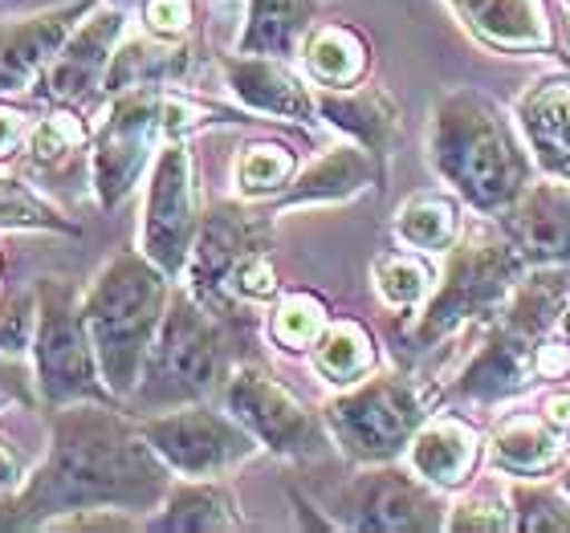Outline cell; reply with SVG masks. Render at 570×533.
Segmentation results:
<instances>
[{
    "mask_svg": "<svg viewBox=\"0 0 570 533\" xmlns=\"http://www.w3.org/2000/svg\"><path fill=\"white\" fill-rule=\"evenodd\" d=\"M167 497V464L139 427L122 415L70 403L53 424L46 468L21 497L4 505L0 525H46L58 513L95 510H155Z\"/></svg>",
    "mask_w": 570,
    "mask_h": 533,
    "instance_id": "cell-1",
    "label": "cell"
},
{
    "mask_svg": "<svg viewBox=\"0 0 570 533\" xmlns=\"http://www.w3.org/2000/svg\"><path fill=\"white\" fill-rule=\"evenodd\" d=\"M424 142L432 171L481 216H501L534 184V164L505 110L473 86H452L432 102Z\"/></svg>",
    "mask_w": 570,
    "mask_h": 533,
    "instance_id": "cell-2",
    "label": "cell"
},
{
    "mask_svg": "<svg viewBox=\"0 0 570 533\" xmlns=\"http://www.w3.org/2000/svg\"><path fill=\"white\" fill-rule=\"evenodd\" d=\"M570 314V265H530L513 285L498 322L481 343L469 367L452 383V399L493 407L530 392L542 375L547 346L559 338L562 318Z\"/></svg>",
    "mask_w": 570,
    "mask_h": 533,
    "instance_id": "cell-3",
    "label": "cell"
},
{
    "mask_svg": "<svg viewBox=\"0 0 570 533\" xmlns=\"http://www.w3.org/2000/svg\"><path fill=\"white\" fill-rule=\"evenodd\" d=\"M164 314L167 273L147 253L142 257L122 253L95 277L82 302V318L110 395H127L139 387L142 358L151 355Z\"/></svg>",
    "mask_w": 570,
    "mask_h": 533,
    "instance_id": "cell-4",
    "label": "cell"
},
{
    "mask_svg": "<svg viewBox=\"0 0 570 533\" xmlns=\"http://www.w3.org/2000/svg\"><path fill=\"white\" fill-rule=\"evenodd\" d=\"M525 269L530 265L522 249L510 240L498 216H481L476 225L461 228L456 245L449 249L436 294H428L412 322V346L432 351L440 338L456 334L469 322L498 318V309L505 306V297L522 282Z\"/></svg>",
    "mask_w": 570,
    "mask_h": 533,
    "instance_id": "cell-5",
    "label": "cell"
},
{
    "mask_svg": "<svg viewBox=\"0 0 570 533\" xmlns=\"http://www.w3.org/2000/svg\"><path fill=\"white\" fill-rule=\"evenodd\" d=\"M428 395L404 375H367L326 403L334 440L358 464H387L412 444L428 420Z\"/></svg>",
    "mask_w": 570,
    "mask_h": 533,
    "instance_id": "cell-6",
    "label": "cell"
},
{
    "mask_svg": "<svg viewBox=\"0 0 570 533\" xmlns=\"http://www.w3.org/2000/svg\"><path fill=\"white\" fill-rule=\"evenodd\" d=\"M37 383L53 407L70 403H107L110 387L98 371L95 343L86 330L82 309L73 306L70 285L46 282L37 289V326H33Z\"/></svg>",
    "mask_w": 570,
    "mask_h": 533,
    "instance_id": "cell-7",
    "label": "cell"
},
{
    "mask_svg": "<svg viewBox=\"0 0 570 533\" xmlns=\"http://www.w3.org/2000/svg\"><path fill=\"white\" fill-rule=\"evenodd\" d=\"M338 525L363 533H436L449 530V501L416 468L371 464L338 493Z\"/></svg>",
    "mask_w": 570,
    "mask_h": 533,
    "instance_id": "cell-8",
    "label": "cell"
},
{
    "mask_svg": "<svg viewBox=\"0 0 570 533\" xmlns=\"http://www.w3.org/2000/svg\"><path fill=\"white\" fill-rule=\"evenodd\" d=\"M139 432L167 468H176L191 481H208L257 452V436L249 427L240 420H225L220 412H208V407L155 415V420H142Z\"/></svg>",
    "mask_w": 570,
    "mask_h": 533,
    "instance_id": "cell-9",
    "label": "cell"
},
{
    "mask_svg": "<svg viewBox=\"0 0 570 533\" xmlns=\"http://www.w3.org/2000/svg\"><path fill=\"white\" fill-rule=\"evenodd\" d=\"M159 135H164V90L159 86L122 90L95 139V191L102 208H115L139 184Z\"/></svg>",
    "mask_w": 570,
    "mask_h": 533,
    "instance_id": "cell-10",
    "label": "cell"
},
{
    "mask_svg": "<svg viewBox=\"0 0 570 533\" xmlns=\"http://www.w3.org/2000/svg\"><path fill=\"white\" fill-rule=\"evenodd\" d=\"M228 415L249 427L257 444H265L277 456L294 461H314L326 452V432L314 415L302 407V399L285 392L274 375L262 367H237L225 387Z\"/></svg>",
    "mask_w": 570,
    "mask_h": 533,
    "instance_id": "cell-11",
    "label": "cell"
},
{
    "mask_svg": "<svg viewBox=\"0 0 570 533\" xmlns=\"http://www.w3.org/2000/svg\"><path fill=\"white\" fill-rule=\"evenodd\" d=\"M225 371V338L208 306L196 294H176L167 302L164 326L151 346V375L171 395L213 392Z\"/></svg>",
    "mask_w": 570,
    "mask_h": 533,
    "instance_id": "cell-12",
    "label": "cell"
},
{
    "mask_svg": "<svg viewBox=\"0 0 570 533\" xmlns=\"http://www.w3.org/2000/svg\"><path fill=\"white\" fill-rule=\"evenodd\" d=\"M200 220H196V184H191V155L184 142H167L151 167V188L142 208V253L167 277H176L191 257Z\"/></svg>",
    "mask_w": 570,
    "mask_h": 533,
    "instance_id": "cell-13",
    "label": "cell"
},
{
    "mask_svg": "<svg viewBox=\"0 0 570 533\" xmlns=\"http://www.w3.org/2000/svg\"><path fill=\"white\" fill-rule=\"evenodd\" d=\"M265 233H269L265 220H253V216L237 213V208H213L204 216L188 257L191 294L200 297L204 306L220 302L228 273L237 269L240 257H249L253 249H265Z\"/></svg>",
    "mask_w": 570,
    "mask_h": 533,
    "instance_id": "cell-14",
    "label": "cell"
},
{
    "mask_svg": "<svg viewBox=\"0 0 570 533\" xmlns=\"http://www.w3.org/2000/svg\"><path fill=\"white\" fill-rule=\"evenodd\" d=\"M498 220L525 265H570V184H530Z\"/></svg>",
    "mask_w": 570,
    "mask_h": 533,
    "instance_id": "cell-15",
    "label": "cell"
},
{
    "mask_svg": "<svg viewBox=\"0 0 570 533\" xmlns=\"http://www.w3.org/2000/svg\"><path fill=\"white\" fill-rule=\"evenodd\" d=\"M481 452H485V440L473 427V420L440 412L420 424V432L407 444V461L428 485L449 493V488H464L473 481L481 468Z\"/></svg>",
    "mask_w": 570,
    "mask_h": 533,
    "instance_id": "cell-16",
    "label": "cell"
},
{
    "mask_svg": "<svg viewBox=\"0 0 570 533\" xmlns=\"http://www.w3.org/2000/svg\"><path fill=\"white\" fill-rule=\"evenodd\" d=\"M525 147L550 179L570 184V78H542L513 102Z\"/></svg>",
    "mask_w": 570,
    "mask_h": 533,
    "instance_id": "cell-17",
    "label": "cell"
},
{
    "mask_svg": "<svg viewBox=\"0 0 570 533\" xmlns=\"http://www.w3.org/2000/svg\"><path fill=\"white\" fill-rule=\"evenodd\" d=\"M449 4L469 24V33L481 37L489 49H501V53L554 49L547 0H449Z\"/></svg>",
    "mask_w": 570,
    "mask_h": 533,
    "instance_id": "cell-18",
    "label": "cell"
},
{
    "mask_svg": "<svg viewBox=\"0 0 570 533\" xmlns=\"http://www.w3.org/2000/svg\"><path fill=\"white\" fill-rule=\"evenodd\" d=\"M318 98V115L331 127L346 131L358 147H367L383 167L395 155V142L404 131V115L395 107V98L380 86H363V90H322Z\"/></svg>",
    "mask_w": 570,
    "mask_h": 533,
    "instance_id": "cell-19",
    "label": "cell"
},
{
    "mask_svg": "<svg viewBox=\"0 0 570 533\" xmlns=\"http://www.w3.org/2000/svg\"><path fill=\"white\" fill-rule=\"evenodd\" d=\"M119 33H122V9H102L82 29H73L46 70L49 95L82 98L90 86H98V78H107V66L115 58Z\"/></svg>",
    "mask_w": 570,
    "mask_h": 533,
    "instance_id": "cell-20",
    "label": "cell"
},
{
    "mask_svg": "<svg viewBox=\"0 0 570 533\" xmlns=\"http://www.w3.org/2000/svg\"><path fill=\"white\" fill-rule=\"evenodd\" d=\"M383 179V164L367 147H334L309 164L297 179H289V188L277 196V213H289V208H309V204H343L358 191H367L371 184Z\"/></svg>",
    "mask_w": 570,
    "mask_h": 533,
    "instance_id": "cell-21",
    "label": "cell"
},
{
    "mask_svg": "<svg viewBox=\"0 0 570 533\" xmlns=\"http://www.w3.org/2000/svg\"><path fill=\"white\" fill-rule=\"evenodd\" d=\"M570 452V432H562L547 412H518L489 432V456L510 476H547L562 468Z\"/></svg>",
    "mask_w": 570,
    "mask_h": 533,
    "instance_id": "cell-22",
    "label": "cell"
},
{
    "mask_svg": "<svg viewBox=\"0 0 570 533\" xmlns=\"http://www.w3.org/2000/svg\"><path fill=\"white\" fill-rule=\"evenodd\" d=\"M225 78H228V86H233V95L249 110H257V115L309 122L314 110H318V98L309 95L306 86L297 82L277 58H257V53L225 58Z\"/></svg>",
    "mask_w": 570,
    "mask_h": 533,
    "instance_id": "cell-23",
    "label": "cell"
},
{
    "mask_svg": "<svg viewBox=\"0 0 570 533\" xmlns=\"http://www.w3.org/2000/svg\"><path fill=\"white\" fill-rule=\"evenodd\" d=\"M95 0H78V4H66L58 12H46V17H33V21L21 24H4L0 29V86H21L24 78H33L46 61H53L66 37L73 33V24L90 9Z\"/></svg>",
    "mask_w": 570,
    "mask_h": 533,
    "instance_id": "cell-24",
    "label": "cell"
},
{
    "mask_svg": "<svg viewBox=\"0 0 570 533\" xmlns=\"http://www.w3.org/2000/svg\"><path fill=\"white\" fill-rule=\"evenodd\" d=\"M380 367V346L367 334V326L343 318L326 322V330L314 343V371L334 387H355Z\"/></svg>",
    "mask_w": 570,
    "mask_h": 533,
    "instance_id": "cell-25",
    "label": "cell"
},
{
    "mask_svg": "<svg viewBox=\"0 0 570 533\" xmlns=\"http://www.w3.org/2000/svg\"><path fill=\"white\" fill-rule=\"evenodd\" d=\"M314 17V0H249V24L240 33V53L289 58Z\"/></svg>",
    "mask_w": 570,
    "mask_h": 533,
    "instance_id": "cell-26",
    "label": "cell"
},
{
    "mask_svg": "<svg viewBox=\"0 0 570 533\" xmlns=\"http://www.w3.org/2000/svg\"><path fill=\"white\" fill-rule=\"evenodd\" d=\"M240 513L233 493L220 485H184L167 488L164 513L151 522V530H184V533H213L240 530Z\"/></svg>",
    "mask_w": 570,
    "mask_h": 533,
    "instance_id": "cell-27",
    "label": "cell"
},
{
    "mask_svg": "<svg viewBox=\"0 0 570 533\" xmlns=\"http://www.w3.org/2000/svg\"><path fill=\"white\" fill-rule=\"evenodd\" d=\"M395 237L407 249L420 253H449L461 237V204L444 191H420L395 213Z\"/></svg>",
    "mask_w": 570,
    "mask_h": 533,
    "instance_id": "cell-28",
    "label": "cell"
},
{
    "mask_svg": "<svg viewBox=\"0 0 570 533\" xmlns=\"http://www.w3.org/2000/svg\"><path fill=\"white\" fill-rule=\"evenodd\" d=\"M367 41L351 24H322L306 37V66L322 86L346 90L367 73Z\"/></svg>",
    "mask_w": 570,
    "mask_h": 533,
    "instance_id": "cell-29",
    "label": "cell"
},
{
    "mask_svg": "<svg viewBox=\"0 0 570 533\" xmlns=\"http://www.w3.org/2000/svg\"><path fill=\"white\" fill-rule=\"evenodd\" d=\"M191 53L184 46H155V41H131L122 46L107 66V86L110 95H122V90H142V86H164L184 78Z\"/></svg>",
    "mask_w": 570,
    "mask_h": 533,
    "instance_id": "cell-30",
    "label": "cell"
},
{
    "mask_svg": "<svg viewBox=\"0 0 570 533\" xmlns=\"http://www.w3.org/2000/svg\"><path fill=\"white\" fill-rule=\"evenodd\" d=\"M510 510L518 533H567L570 530V497L567 488H550L538 476L513 481L510 485Z\"/></svg>",
    "mask_w": 570,
    "mask_h": 533,
    "instance_id": "cell-31",
    "label": "cell"
},
{
    "mask_svg": "<svg viewBox=\"0 0 570 533\" xmlns=\"http://www.w3.org/2000/svg\"><path fill=\"white\" fill-rule=\"evenodd\" d=\"M294 151L282 147V142H253L245 147L237 159V188L245 200H265V196H277L282 188H289L294 179Z\"/></svg>",
    "mask_w": 570,
    "mask_h": 533,
    "instance_id": "cell-32",
    "label": "cell"
},
{
    "mask_svg": "<svg viewBox=\"0 0 570 533\" xmlns=\"http://www.w3.org/2000/svg\"><path fill=\"white\" fill-rule=\"evenodd\" d=\"M375 289H380L383 306L416 309L432 294V269L412 253H387L375 261Z\"/></svg>",
    "mask_w": 570,
    "mask_h": 533,
    "instance_id": "cell-33",
    "label": "cell"
},
{
    "mask_svg": "<svg viewBox=\"0 0 570 533\" xmlns=\"http://www.w3.org/2000/svg\"><path fill=\"white\" fill-rule=\"evenodd\" d=\"M274 343L285 351H309L326 330V302L314 294H289L274 314Z\"/></svg>",
    "mask_w": 570,
    "mask_h": 533,
    "instance_id": "cell-34",
    "label": "cell"
},
{
    "mask_svg": "<svg viewBox=\"0 0 570 533\" xmlns=\"http://www.w3.org/2000/svg\"><path fill=\"white\" fill-rule=\"evenodd\" d=\"M0 225L4 228H58V233H78L70 220H61L41 196L24 188L21 179H0Z\"/></svg>",
    "mask_w": 570,
    "mask_h": 533,
    "instance_id": "cell-35",
    "label": "cell"
},
{
    "mask_svg": "<svg viewBox=\"0 0 570 533\" xmlns=\"http://www.w3.org/2000/svg\"><path fill=\"white\" fill-rule=\"evenodd\" d=\"M449 530L452 533H469V530H513V510L510 501L498 497V493H473V497L456 501L449 510Z\"/></svg>",
    "mask_w": 570,
    "mask_h": 533,
    "instance_id": "cell-36",
    "label": "cell"
},
{
    "mask_svg": "<svg viewBox=\"0 0 570 533\" xmlns=\"http://www.w3.org/2000/svg\"><path fill=\"white\" fill-rule=\"evenodd\" d=\"M78 139H82V127H78L70 115H49V119L33 131V139H29V155L46 167L61 164V159L78 147Z\"/></svg>",
    "mask_w": 570,
    "mask_h": 533,
    "instance_id": "cell-37",
    "label": "cell"
},
{
    "mask_svg": "<svg viewBox=\"0 0 570 533\" xmlns=\"http://www.w3.org/2000/svg\"><path fill=\"white\" fill-rule=\"evenodd\" d=\"M228 289L237 297H249V302H265V297L277 294V269L269 265V253L253 249L249 257H240L237 269L228 273Z\"/></svg>",
    "mask_w": 570,
    "mask_h": 533,
    "instance_id": "cell-38",
    "label": "cell"
},
{
    "mask_svg": "<svg viewBox=\"0 0 570 533\" xmlns=\"http://www.w3.org/2000/svg\"><path fill=\"white\" fill-rule=\"evenodd\" d=\"M142 21L155 37H184L191 24V0H142Z\"/></svg>",
    "mask_w": 570,
    "mask_h": 533,
    "instance_id": "cell-39",
    "label": "cell"
},
{
    "mask_svg": "<svg viewBox=\"0 0 570 533\" xmlns=\"http://www.w3.org/2000/svg\"><path fill=\"white\" fill-rule=\"evenodd\" d=\"M29 302H17L12 309H0V351H21L29 343V326H33V314H29Z\"/></svg>",
    "mask_w": 570,
    "mask_h": 533,
    "instance_id": "cell-40",
    "label": "cell"
},
{
    "mask_svg": "<svg viewBox=\"0 0 570 533\" xmlns=\"http://www.w3.org/2000/svg\"><path fill=\"white\" fill-rule=\"evenodd\" d=\"M21 115H17V110H0V151H4V147H12V142H17V135H21Z\"/></svg>",
    "mask_w": 570,
    "mask_h": 533,
    "instance_id": "cell-41",
    "label": "cell"
},
{
    "mask_svg": "<svg viewBox=\"0 0 570 533\" xmlns=\"http://www.w3.org/2000/svg\"><path fill=\"white\" fill-rule=\"evenodd\" d=\"M12 481H17V464H12L9 456L0 452V488H9Z\"/></svg>",
    "mask_w": 570,
    "mask_h": 533,
    "instance_id": "cell-42",
    "label": "cell"
},
{
    "mask_svg": "<svg viewBox=\"0 0 570 533\" xmlns=\"http://www.w3.org/2000/svg\"><path fill=\"white\" fill-rule=\"evenodd\" d=\"M559 485L567 488V497H570V456L562 461V468H559Z\"/></svg>",
    "mask_w": 570,
    "mask_h": 533,
    "instance_id": "cell-43",
    "label": "cell"
},
{
    "mask_svg": "<svg viewBox=\"0 0 570 533\" xmlns=\"http://www.w3.org/2000/svg\"><path fill=\"white\" fill-rule=\"evenodd\" d=\"M567 334H570V314H567Z\"/></svg>",
    "mask_w": 570,
    "mask_h": 533,
    "instance_id": "cell-44",
    "label": "cell"
},
{
    "mask_svg": "<svg viewBox=\"0 0 570 533\" xmlns=\"http://www.w3.org/2000/svg\"><path fill=\"white\" fill-rule=\"evenodd\" d=\"M567 9H570V0H567Z\"/></svg>",
    "mask_w": 570,
    "mask_h": 533,
    "instance_id": "cell-45",
    "label": "cell"
}]
</instances>
